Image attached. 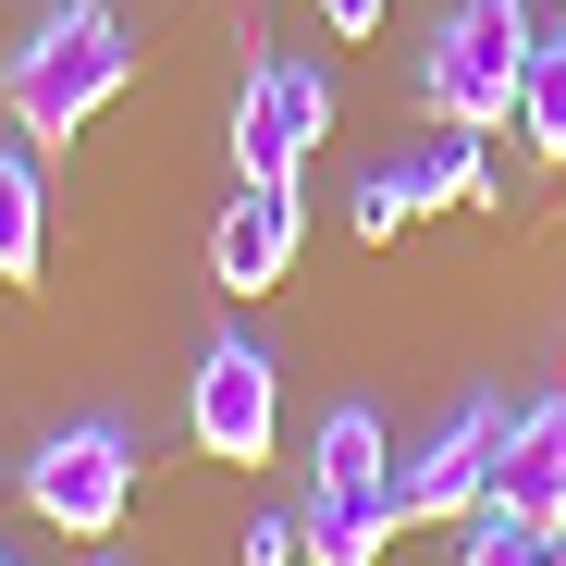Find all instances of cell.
Segmentation results:
<instances>
[{
	"mask_svg": "<svg viewBox=\"0 0 566 566\" xmlns=\"http://www.w3.org/2000/svg\"><path fill=\"white\" fill-rule=\"evenodd\" d=\"M505 419H517L505 395H468V407H455V419H443V431H431V443L395 468V517H407V530H468V517L493 505V455H505Z\"/></svg>",
	"mask_w": 566,
	"mask_h": 566,
	"instance_id": "6",
	"label": "cell"
},
{
	"mask_svg": "<svg viewBox=\"0 0 566 566\" xmlns=\"http://www.w3.org/2000/svg\"><path fill=\"white\" fill-rule=\"evenodd\" d=\"M542 566H566V530H542Z\"/></svg>",
	"mask_w": 566,
	"mask_h": 566,
	"instance_id": "16",
	"label": "cell"
},
{
	"mask_svg": "<svg viewBox=\"0 0 566 566\" xmlns=\"http://www.w3.org/2000/svg\"><path fill=\"white\" fill-rule=\"evenodd\" d=\"M530 0H455L443 13V38H431V62H419V99H431V124H455V136H493V124H517V74H530Z\"/></svg>",
	"mask_w": 566,
	"mask_h": 566,
	"instance_id": "3",
	"label": "cell"
},
{
	"mask_svg": "<svg viewBox=\"0 0 566 566\" xmlns=\"http://www.w3.org/2000/svg\"><path fill=\"white\" fill-rule=\"evenodd\" d=\"M234 542H247V566H308V530L296 517H247Z\"/></svg>",
	"mask_w": 566,
	"mask_h": 566,
	"instance_id": "14",
	"label": "cell"
},
{
	"mask_svg": "<svg viewBox=\"0 0 566 566\" xmlns=\"http://www.w3.org/2000/svg\"><path fill=\"white\" fill-rule=\"evenodd\" d=\"M210 271H222V296H271L296 271V185H234V210L210 234Z\"/></svg>",
	"mask_w": 566,
	"mask_h": 566,
	"instance_id": "10",
	"label": "cell"
},
{
	"mask_svg": "<svg viewBox=\"0 0 566 566\" xmlns=\"http://www.w3.org/2000/svg\"><path fill=\"white\" fill-rule=\"evenodd\" d=\"M455 566H542V530L505 517V505H481V517H468V542H455Z\"/></svg>",
	"mask_w": 566,
	"mask_h": 566,
	"instance_id": "13",
	"label": "cell"
},
{
	"mask_svg": "<svg viewBox=\"0 0 566 566\" xmlns=\"http://www.w3.org/2000/svg\"><path fill=\"white\" fill-rule=\"evenodd\" d=\"M271 419H283L271 345L222 333V345L198 357V382H185V431H198V455H222V468H259V455H271Z\"/></svg>",
	"mask_w": 566,
	"mask_h": 566,
	"instance_id": "7",
	"label": "cell"
},
{
	"mask_svg": "<svg viewBox=\"0 0 566 566\" xmlns=\"http://www.w3.org/2000/svg\"><path fill=\"white\" fill-rule=\"evenodd\" d=\"M50 271V185L38 148H0V283H38Z\"/></svg>",
	"mask_w": 566,
	"mask_h": 566,
	"instance_id": "11",
	"label": "cell"
},
{
	"mask_svg": "<svg viewBox=\"0 0 566 566\" xmlns=\"http://www.w3.org/2000/svg\"><path fill=\"white\" fill-rule=\"evenodd\" d=\"M136 505V431L124 419H62L38 455H25V517L62 530V542H112Z\"/></svg>",
	"mask_w": 566,
	"mask_h": 566,
	"instance_id": "4",
	"label": "cell"
},
{
	"mask_svg": "<svg viewBox=\"0 0 566 566\" xmlns=\"http://www.w3.org/2000/svg\"><path fill=\"white\" fill-rule=\"evenodd\" d=\"M517 136H530L542 160H566V38L530 50V74H517Z\"/></svg>",
	"mask_w": 566,
	"mask_h": 566,
	"instance_id": "12",
	"label": "cell"
},
{
	"mask_svg": "<svg viewBox=\"0 0 566 566\" xmlns=\"http://www.w3.org/2000/svg\"><path fill=\"white\" fill-rule=\"evenodd\" d=\"M321 136H333V74H321V62L259 50L247 86H234V124H222L234 172H247V185H296V160H308Z\"/></svg>",
	"mask_w": 566,
	"mask_h": 566,
	"instance_id": "5",
	"label": "cell"
},
{
	"mask_svg": "<svg viewBox=\"0 0 566 566\" xmlns=\"http://www.w3.org/2000/svg\"><path fill=\"white\" fill-rule=\"evenodd\" d=\"M296 530H308V566H382V542L407 530V517H395V443H382L369 407H333V419H321Z\"/></svg>",
	"mask_w": 566,
	"mask_h": 566,
	"instance_id": "2",
	"label": "cell"
},
{
	"mask_svg": "<svg viewBox=\"0 0 566 566\" xmlns=\"http://www.w3.org/2000/svg\"><path fill=\"white\" fill-rule=\"evenodd\" d=\"M0 566H13V554H0Z\"/></svg>",
	"mask_w": 566,
	"mask_h": 566,
	"instance_id": "18",
	"label": "cell"
},
{
	"mask_svg": "<svg viewBox=\"0 0 566 566\" xmlns=\"http://www.w3.org/2000/svg\"><path fill=\"white\" fill-rule=\"evenodd\" d=\"M124 86H136V25L112 0H62V13L38 38H13V62H0V99H13L25 148H74Z\"/></svg>",
	"mask_w": 566,
	"mask_h": 566,
	"instance_id": "1",
	"label": "cell"
},
{
	"mask_svg": "<svg viewBox=\"0 0 566 566\" xmlns=\"http://www.w3.org/2000/svg\"><path fill=\"white\" fill-rule=\"evenodd\" d=\"M321 25H333V38H369V25H382V0H321Z\"/></svg>",
	"mask_w": 566,
	"mask_h": 566,
	"instance_id": "15",
	"label": "cell"
},
{
	"mask_svg": "<svg viewBox=\"0 0 566 566\" xmlns=\"http://www.w3.org/2000/svg\"><path fill=\"white\" fill-rule=\"evenodd\" d=\"M455 198H493V172H481V136H455V124H443V148H431V160H407V172H369L345 222H357L369 247H382V234H407V222H431V210H455Z\"/></svg>",
	"mask_w": 566,
	"mask_h": 566,
	"instance_id": "8",
	"label": "cell"
},
{
	"mask_svg": "<svg viewBox=\"0 0 566 566\" xmlns=\"http://www.w3.org/2000/svg\"><path fill=\"white\" fill-rule=\"evenodd\" d=\"M493 505H505V517H530V530H566V382H542V395L505 419Z\"/></svg>",
	"mask_w": 566,
	"mask_h": 566,
	"instance_id": "9",
	"label": "cell"
},
{
	"mask_svg": "<svg viewBox=\"0 0 566 566\" xmlns=\"http://www.w3.org/2000/svg\"><path fill=\"white\" fill-rule=\"evenodd\" d=\"M86 566H124V554H86Z\"/></svg>",
	"mask_w": 566,
	"mask_h": 566,
	"instance_id": "17",
	"label": "cell"
}]
</instances>
